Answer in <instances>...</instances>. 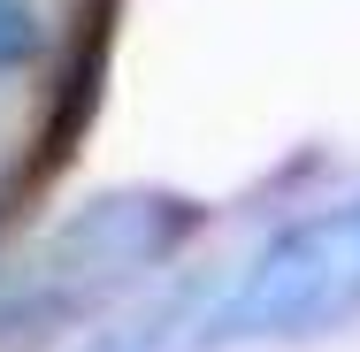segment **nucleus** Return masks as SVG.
<instances>
[{
  "label": "nucleus",
  "instance_id": "1",
  "mask_svg": "<svg viewBox=\"0 0 360 352\" xmlns=\"http://www.w3.org/2000/svg\"><path fill=\"white\" fill-rule=\"evenodd\" d=\"M345 306H360V207L276 245L245 276V291L230 299V330H253V337L261 330H307V322H330Z\"/></svg>",
  "mask_w": 360,
  "mask_h": 352
}]
</instances>
